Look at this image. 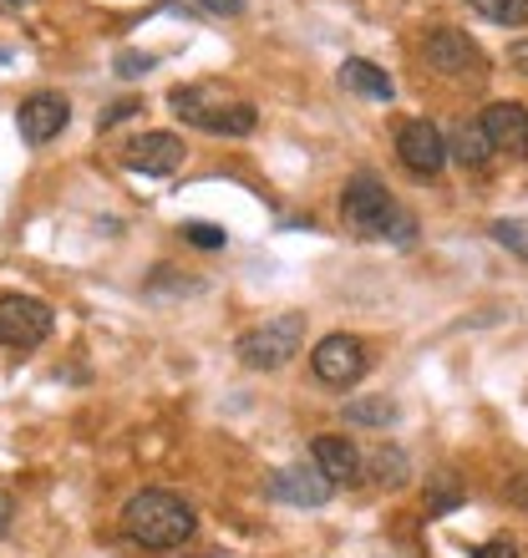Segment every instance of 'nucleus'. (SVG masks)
<instances>
[{
    "instance_id": "1",
    "label": "nucleus",
    "mask_w": 528,
    "mask_h": 558,
    "mask_svg": "<svg viewBox=\"0 0 528 558\" xmlns=\"http://www.w3.org/2000/svg\"><path fill=\"white\" fill-rule=\"evenodd\" d=\"M199 529L193 508L168 487H143L137 498H128L122 508V533H128L137 548H183Z\"/></svg>"
},
{
    "instance_id": "2",
    "label": "nucleus",
    "mask_w": 528,
    "mask_h": 558,
    "mask_svg": "<svg viewBox=\"0 0 528 558\" xmlns=\"http://www.w3.org/2000/svg\"><path fill=\"white\" fill-rule=\"evenodd\" d=\"M340 219L351 223L361 239H396V244H407V239L417 234V219L396 204L382 178H371V173H356L351 183H346V193H340Z\"/></svg>"
},
{
    "instance_id": "3",
    "label": "nucleus",
    "mask_w": 528,
    "mask_h": 558,
    "mask_svg": "<svg viewBox=\"0 0 528 558\" xmlns=\"http://www.w3.org/2000/svg\"><path fill=\"white\" fill-rule=\"evenodd\" d=\"M173 112L183 122H193L199 133L208 137H250L254 122H260V112H254L250 102H229V97H219L214 87H173Z\"/></svg>"
},
{
    "instance_id": "4",
    "label": "nucleus",
    "mask_w": 528,
    "mask_h": 558,
    "mask_svg": "<svg viewBox=\"0 0 528 558\" xmlns=\"http://www.w3.org/2000/svg\"><path fill=\"white\" fill-rule=\"evenodd\" d=\"M300 345H305V315H275V320L244 330L239 345H235V355L250 371H279L300 355Z\"/></svg>"
},
{
    "instance_id": "5",
    "label": "nucleus",
    "mask_w": 528,
    "mask_h": 558,
    "mask_svg": "<svg viewBox=\"0 0 528 558\" xmlns=\"http://www.w3.org/2000/svg\"><path fill=\"white\" fill-rule=\"evenodd\" d=\"M427 66L442 76H453V82H483L488 76V61L483 51H478V41H472L468 31H453V26H437L427 31Z\"/></svg>"
},
{
    "instance_id": "6",
    "label": "nucleus",
    "mask_w": 528,
    "mask_h": 558,
    "mask_svg": "<svg viewBox=\"0 0 528 558\" xmlns=\"http://www.w3.org/2000/svg\"><path fill=\"white\" fill-rule=\"evenodd\" d=\"M51 305L46 300H31V294H0V345L11 351H36L46 336H51Z\"/></svg>"
},
{
    "instance_id": "7",
    "label": "nucleus",
    "mask_w": 528,
    "mask_h": 558,
    "mask_svg": "<svg viewBox=\"0 0 528 558\" xmlns=\"http://www.w3.org/2000/svg\"><path fill=\"white\" fill-rule=\"evenodd\" d=\"M310 371H315L325 386H351V381H361V376H367V340H361V336H346V330L315 340V351H310Z\"/></svg>"
},
{
    "instance_id": "8",
    "label": "nucleus",
    "mask_w": 528,
    "mask_h": 558,
    "mask_svg": "<svg viewBox=\"0 0 528 558\" xmlns=\"http://www.w3.org/2000/svg\"><path fill=\"white\" fill-rule=\"evenodd\" d=\"M396 158H401V168H407L411 178H437L442 168H447V137L427 118H417L396 133Z\"/></svg>"
},
{
    "instance_id": "9",
    "label": "nucleus",
    "mask_w": 528,
    "mask_h": 558,
    "mask_svg": "<svg viewBox=\"0 0 528 558\" xmlns=\"http://www.w3.org/2000/svg\"><path fill=\"white\" fill-rule=\"evenodd\" d=\"M67 122H72V107H67L61 92H31L26 102H21V112H15V128H21V137H26L31 147L61 137Z\"/></svg>"
},
{
    "instance_id": "10",
    "label": "nucleus",
    "mask_w": 528,
    "mask_h": 558,
    "mask_svg": "<svg viewBox=\"0 0 528 558\" xmlns=\"http://www.w3.org/2000/svg\"><path fill=\"white\" fill-rule=\"evenodd\" d=\"M331 493H336V483L315 462L310 468H279L269 477V498L290 502V508H321V502H331Z\"/></svg>"
},
{
    "instance_id": "11",
    "label": "nucleus",
    "mask_w": 528,
    "mask_h": 558,
    "mask_svg": "<svg viewBox=\"0 0 528 558\" xmlns=\"http://www.w3.org/2000/svg\"><path fill=\"white\" fill-rule=\"evenodd\" d=\"M128 168L147 178H168L183 168V137L178 133H143L128 147Z\"/></svg>"
},
{
    "instance_id": "12",
    "label": "nucleus",
    "mask_w": 528,
    "mask_h": 558,
    "mask_svg": "<svg viewBox=\"0 0 528 558\" xmlns=\"http://www.w3.org/2000/svg\"><path fill=\"white\" fill-rule=\"evenodd\" d=\"M483 133L499 153H528V107L524 102H488Z\"/></svg>"
},
{
    "instance_id": "13",
    "label": "nucleus",
    "mask_w": 528,
    "mask_h": 558,
    "mask_svg": "<svg viewBox=\"0 0 528 558\" xmlns=\"http://www.w3.org/2000/svg\"><path fill=\"white\" fill-rule=\"evenodd\" d=\"M310 457H315V468H321L331 483H356V477H361V452H356L351 437H336V432H325V437H315Z\"/></svg>"
},
{
    "instance_id": "14",
    "label": "nucleus",
    "mask_w": 528,
    "mask_h": 558,
    "mask_svg": "<svg viewBox=\"0 0 528 558\" xmlns=\"http://www.w3.org/2000/svg\"><path fill=\"white\" fill-rule=\"evenodd\" d=\"M340 82L351 92H361V97H371V102H392L396 97V82L376 66V61H367V57H346L340 61Z\"/></svg>"
},
{
    "instance_id": "15",
    "label": "nucleus",
    "mask_w": 528,
    "mask_h": 558,
    "mask_svg": "<svg viewBox=\"0 0 528 558\" xmlns=\"http://www.w3.org/2000/svg\"><path fill=\"white\" fill-rule=\"evenodd\" d=\"M499 147L488 143V133H483V122H463L457 128V137H453V147H447V158H457L463 168H488V158H493Z\"/></svg>"
},
{
    "instance_id": "16",
    "label": "nucleus",
    "mask_w": 528,
    "mask_h": 558,
    "mask_svg": "<svg viewBox=\"0 0 528 558\" xmlns=\"http://www.w3.org/2000/svg\"><path fill=\"white\" fill-rule=\"evenodd\" d=\"M468 5L493 26H524L528 21V0H468Z\"/></svg>"
},
{
    "instance_id": "17",
    "label": "nucleus",
    "mask_w": 528,
    "mask_h": 558,
    "mask_svg": "<svg viewBox=\"0 0 528 558\" xmlns=\"http://www.w3.org/2000/svg\"><path fill=\"white\" fill-rule=\"evenodd\" d=\"M346 422H356V426H386V422H396V401H386V397L351 401V407H346Z\"/></svg>"
},
{
    "instance_id": "18",
    "label": "nucleus",
    "mask_w": 528,
    "mask_h": 558,
    "mask_svg": "<svg viewBox=\"0 0 528 558\" xmlns=\"http://www.w3.org/2000/svg\"><path fill=\"white\" fill-rule=\"evenodd\" d=\"M178 234L189 239L193 250H224V244H229V234H224L219 223H204V219H189L183 229H178Z\"/></svg>"
},
{
    "instance_id": "19",
    "label": "nucleus",
    "mask_w": 528,
    "mask_h": 558,
    "mask_svg": "<svg viewBox=\"0 0 528 558\" xmlns=\"http://www.w3.org/2000/svg\"><path fill=\"white\" fill-rule=\"evenodd\" d=\"M493 239H499L503 250H514L518 259H528V223H518V219H499V223H493Z\"/></svg>"
},
{
    "instance_id": "20",
    "label": "nucleus",
    "mask_w": 528,
    "mask_h": 558,
    "mask_svg": "<svg viewBox=\"0 0 528 558\" xmlns=\"http://www.w3.org/2000/svg\"><path fill=\"white\" fill-rule=\"evenodd\" d=\"M457 502H463V487H457L453 472H442V477H432V513H453Z\"/></svg>"
},
{
    "instance_id": "21",
    "label": "nucleus",
    "mask_w": 528,
    "mask_h": 558,
    "mask_svg": "<svg viewBox=\"0 0 528 558\" xmlns=\"http://www.w3.org/2000/svg\"><path fill=\"white\" fill-rule=\"evenodd\" d=\"M376 472H382V483H401L407 462H401V452H376Z\"/></svg>"
},
{
    "instance_id": "22",
    "label": "nucleus",
    "mask_w": 528,
    "mask_h": 558,
    "mask_svg": "<svg viewBox=\"0 0 528 558\" xmlns=\"http://www.w3.org/2000/svg\"><path fill=\"white\" fill-rule=\"evenodd\" d=\"M132 112H143V107L132 102V97H128V102H112V107L103 112V118H97V128H118V122H128Z\"/></svg>"
},
{
    "instance_id": "23",
    "label": "nucleus",
    "mask_w": 528,
    "mask_h": 558,
    "mask_svg": "<svg viewBox=\"0 0 528 558\" xmlns=\"http://www.w3.org/2000/svg\"><path fill=\"white\" fill-rule=\"evenodd\" d=\"M147 66H153V57H137V51H122L118 57V76H128V82L132 76H143Z\"/></svg>"
},
{
    "instance_id": "24",
    "label": "nucleus",
    "mask_w": 528,
    "mask_h": 558,
    "mask_svg": "<svg viewBox=\"0 0 528 558\" xmlns=\"http://www.w3.org/2000/svg\"><path fill=\"white\" fill-rule=\"evenodd\" d=\"M472 558H518V544H508V538H493V544H483Z\"/></svg>"
},
{
    "instance_id": "25",
    "label": "nucleus",
    "mask_w": 528,
    "mask_h": 558,
    "mask_svg": "<svg viewBox=\"0 0 528 558\" xmlns=\"http://www.w3.org/2000/svg\"><path fill=\"white\" fill-rule=\"evenodd\" d=\"M508 502H514V508H524V513H528V472H518L514 483H508Z\"/></svg>"
},
{
    "instance_id": "26",
    "label": "nucleus",
    "mask_w": 528,
    "mask_h": 558,
    "mask_svg": "<svg viewBox=\"0 0 528 558\" xmlns=\"http://www.w3.org/2000/svg\"><path fill=\"white\" fill-rule=\"evenodd\" d=\"M508 61H514V72L528 76V41H514V46H508Z\"/></svg>"
},
{
    "instance_id": "27",
    "label": "nucleus",
    "mask_w": 528,
    "mask_h": 558,
    "mask_svg": "<svg viewBox=\"0 0 528 558\" xmlns=\"http://www.w3.org/2000/svg\"><path fill=\"white\" fill-rule=\"evenodd\" d=\"M5 529H11V502L0 498V533H5Z\"/></svg>"
},
{
    "instance_id": "28",
    "label": "nucleus",
    "mask_w": 528,
    "mask_h": 558,
    "mask_svg": "<svg viewBox=\"0 0 528 558\" xmlns=\"http://www.w3.org/2000/svg\"><path fill=\"white\" fill-rule=\"evenodd\" d=\"M11 5H26V0H11Z\"/></svg>"
}]
</instances>
